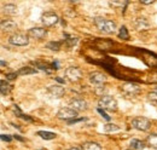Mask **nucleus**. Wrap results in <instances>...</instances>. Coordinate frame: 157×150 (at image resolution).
Instances as JSON below:
<instances>
[{"label":"nucleus","mask_w":157,"mask_h":150,"mask_svg":"<svg viewBox=\"0 0 157 150\" xmlns=\"http://www.w3.org/2000/svg\"><path fill=\"white\" fill-rule=\"evenodd\" d=\"M94 24L100 32L106 33V34H111L116 31V23L114 21H110V19H106L103 17H95Z\"/></svg>","instance_id":"1"},{"label":"nucleus","mask_w":157,"mask_h":150,"mask_svg":"<svg viewBox=\"0 0 157 150\" xmlns=\"http://www.w3.org/2000/svg\"><path fill=\"white\" fill-rule=\"evenodd\" d=\"M98 105L102 109H105V110H110V112H116L117 110V102L116 99L112 98L111 96H107V95H104L99 102H98Z\"/></svg>","instance_id":"2"},{"label":"nucleus","mask_w":157,"mask_h":150,"mask_svg":"<svg viewBox=\"0 0 157 150\" xmlns=\"http://www.w3.org/2000/svg\"><path fill=\"white\" fill-rule=\"evenodd\" d=\"M132 127L138 129V131H148L151 127V121L148 120L146 117H135L132 120Z\"/></svg>","instance_id":"3"},{"label":"nucleus","mask_w":157,"mask_h":150,"mask_svg":"<svg viewBox=\"0 0 157 150\" xmlns=\"http://www.w3.org/2000/svg\"><path fill=\"white\" fill-rule=\"evenodd\" d=\"M77 116V112L71 108H61L57 113V117L61 119V120H65V121H69V120H73Z\"/></svg>","instance_id":"4"},{"label":"nucleus","mask_w":157,"mask_h":150,"mask_svg":"<svg viewBox=\"0 0 157 150\" xmlns=\"http://www.w3.org/2000/svg\"><path fill=\"white\" fill-rule=\"evenodd\" d=\"M64 74H65V77L69 80V81H71V82H76V81H78V80L82 77L81 70L78 68H76V67H69V68H66Z\"/></svg>","instance_id":"5"},{"label":"nucleus","mask_w":157,"mask_h":150,"mask_svg":"<svg viewBox=\"0 0 157 150\" xmlns=\"http://www.w3.org/2000/svg\"><path fill=\"white\" fill-rule=\"evenodd\" d=\"M105 81H106V76L100 72H93V73L90 74V82L93 86H95L97 88L103 87Z\"/></svg>","instance_id":"6"},{"label":"nucleus","mask_w":157,"mask_h":150,"mask_svg":"<svg viewBox=\"0 0 157 150\" xmlns=\"http://www.w3.org/2000/svg\"><path fill=\"white\" fill-rule=\"evenodd\" d=\"M58 21H59V18L54 12H45L41 16V22L45 27H53L58 23Z\"/></svg>","instance_id":"7"},{"label":"nucleus","mask_w":157,"mask_h":150,"mask_svg":"<svg viewBox=\"0 0 157 150\" xmlns=\"http://www.w3.org/2000/svg\"><path fill=\"white\" fill-rule=\"evenodd\" d=\"M8 43L15 46H25L29 44V39L23 34H13L8 38Z\"/></svg>","instance_id":"8"},{"label":"nucleus","mask_w":157,"mask_h":150,"mask_svg":"<svg viewBox=\"0 0 157 150\" xmlns=\"http://www.w3.org/2000/svg\"><path fill=\"white\" fill-rule=\"evenodd\" d=\"M28 35L32 36V38H35V39H44L47 35V31L45 28L34 27V28H30L28 31Z\"/></svg>","instance_id":"9"},{"label":"nucleus","mask_w":157,"mask_h":150,"mask_svg":"<svg viewBox=\"0 0 157 150\" xmlns=\"http://www.w3.org/2000/svg\"><path fill=\"white\" fill-rule=\"evenodd\" d=\"M47 92L50 93L52 97L56 98H61L64 96L65 91H64V87L61 85H52V86H48L47 87Z\"/></svg>","instance_id":"10"},{"label":"nucleus","mask_w":157,"mask_h":150,"mask_svg":"<svg viewBox=\"0 0 157 150\" xmlns=\"http://www.w3.org/2000/svg\"><path fill=\"white\" fill-rule=\"evenodd\" d=\"M70 105H71V109H74L76 112H83L87 109V102L83 101V99H78V98L71 99Z\"/></svg>","instance_id":"11"},{"label":"nucleus","mask_w":157,"mask_h":150,"mask_svg":"<svg viewBox=\"0 0 157 150\" xmlns=\"http://www.w3.org/2000/svg\"><path fill=\"white\" fill-rule=\"evenodd\" d=\"M139 86L136 85V84H132V82H128V84H124L122 86V91L126 92V93H128V95H135V93H138L139 92Z\"/></svg>","instance_id":"12"},{"label":"nucleus","mask_w":157,"mask_h":150,"mask_svg":"<svg viewBox=\"0 0 157 150\" xmlns=\"http://www.w3.org/2000/svg\"><path fill=\"white\" fill-rule=\"evenodd\" d=\"M17 28V24L16 22L11 21V19H4V21H1V29L3 31H6V32H11V31H15V29Z\"/></svg>","instance_id":"13"},{"label":"nucleus","mask_w":157,"mask_h":150,"mask_svg":"<svg viewBox=\"0 0 157 150\" xmlns=\"http://www.w3.org/2000/svg\"><path fill=\"white\" fill-rule=\"evenodd\" d=\"M145 144L144 142L139 141V139H132L129 143V149L131 150H144Z\"/></svg>","instance_id":"14"},{"label":"nucleus","mask_w":157,"mask_h":150,"mask_svg":"<svg viewBox=\"0 0 157 150\" xmlns=\"http://www.w3.org/2000/svg\"><path fill=\"white\" fill-rule=\"evenodd\" d=\"M82 150H102V146L95 142H86L81 146Z\"/></svg>","instance_id":"15"},{"label":"nucleus","mask_w":157,"mask_h":150,"mask_svg":"<svg viewBox=\"0 0 157 150\" xmlns=\"http://www.w3.org/2000/svg\"><path fill=\"white\" fill-rule=\"evenodd\" d=\"M3 12L6 14V15H10V16H13L17 12V7L13 4H6L3 7Z\"/></svg>","instance_id":"16"},{"label":"nucleus","mask_w":157,"mask_h":150,"mask_svg":"<svg viewBox=\"0 0 157 150\" xmlns=\"http://www.w3.org/2000/svg\"><path fill=\"white\" fill-rule=\"evenodd\" d=\"M37 134L40 136L42 139H45V141H51V139H54L57 137L56 133L53 132H48V131H39Z\"/></svg>","instance_id":"17"},{"label":"nucleus","mask_w":157,"mask_h":150,"mask_svg":"<svg viewBox=\"0 0 157 150\" xmlns=\"http://www.w3.org/2000/svg\"><path fill=\"white\" fill-rule=\"evenodd\" d=\"M37 73L36 69L32 68V67H24V68H21L17 72L18 75H30V74H35Z\"/></svg>","instance_id":"18"},{"label":"nucleus","mask_w":157,"mask_h":150,"mask_svg":"<svg viewBox=\"0 0 157 150\" xmlns=\"http://www.w3.org/2000/svg\"><path fill=\"white\" fill-rule=\"evenodd\" d=\"M146 143H148L151 148L157 149V133H151L148 138H146Z\"/></svg>","instance_id":"19"},{"label":"nucleus","mask_w":157,"mask_h":150,"mask_svg":"<svg viewBox=\"0 0 157 150\" xmlns=\"http://www.w3.org/2000/svg\"><path fill=\"white\" fill-rule=\"evenodd\" d=\"M0 92H1V96H6L10 93V91H11V86H10L6 81H4V80H1V82H0Z\"/></svg>","instance_id":"20"},{"label":"nucleus","mask_w":157,"mask_h":150,"mask_svg":"<svg viewBox=\"0 0 157 150\" xmlns=\"http://www.w3.org/2000/svg\"><path fill=\"white\" fill-rule=\"evenodd\" d=\"M61 46H62V43L61 41H51V43L47 44V48L52 50V51H59Z\"/></svg>","instance_id":"21"},{"label":"nucleus","mask_w":157,"mask_h":150,"mask_svg":"<svg viewBox=\"0 0 157 150\" xmlns=\"http://www.w3.org/2000/svg\"><path fill=\"white\" fill-rule=\"evenodd\" d=\"M32 64H34V65H36L40 70H44V72H46L47 74H51V69L48 68V64H44V63H40V62H33Z\"/></svg>","instance_id":"22"},{"label":"nucleus","mask_w":157,"mask_h":150,"mask_svg":"<svg viewBox=\"0 0 157 150\" xmlns=\"http://www.w3.org/2000/svg\"><path fill=\"white\" fill-rule=\"evenodd\" d=\"M119 38H121V39H123V40H128V39H129V34H128V31H127L126 26H122V27L120 28Z\"/></svg>","instance_id":"23"},{"label":"nucleus","mask_w":157,"mask_h":150,"mask_svg":"<svg viewBox=\"0 0 157 150\" xmlns=\"http://www.w3.org/2000/svg\"><path fill=\"white\" fill-rule=\"evenodd\" d=\"M120 127L115 125V124H105L104 125V131L105 132H115V131H119Z\"/></svg>","instance_id":"24"},{"label":"nucleus","mask_w":157,"mask_h":150,"mask_svg":"<svg viewBox=\"0 0 157 150\" xmlns=\"http://www.w3.org/2000/svg\"><path fill=\"white\" fill-rule=\"evenodd\" d=\"M65 40H66V44L69 45V46H73V45H75L77 43V39L74 38V36H68V38H65Z\"/></svg>","instance_id":"25"},{"label":"nucleus","mask_w":157,"mask_h":150,"mask_svg":"<svg viewBox=\"0 0 157 150\" xmlns=\"http://www.w3.org/2000/svg\"><path fill=\"white\" fill-rule=\"evenodd\" d=\"M82 121H86L85 117H80V119H73V120H69V121H66L68 125H74V124H77V122H82Z\"/></svg>","instance_id":"26"},{"label":"nucleus","mask_w":157,"mask_h":150,"mask_svg":"<svg viewBox=\"0 0 157 150\" xmlns=\"http://www.w3.org/2000/svg\"><path fill=\"white\" fill-rule=\"evenodd\" d=\"M141 22H143V18H140V19H138V21H136V28L141 29V28H140V27L143 26ZM144 27H145V28H148V27H149V24H148V22H146V21H144Z\"/></svg>","instance_id":"27"},{"label":"nucleus","mask_w":157,"mask_h":150,"mask_svg":"<svg viewBox=\"0 0 157 150\" xmlns=\"http://www.w3.org/2000/svg\"><path fill=\"white\" fill-rule=\"evenodd\" d=\"M149 98H150L151 102H153L155 104H157V93H156V92H151V93L149 95Z\"/></svg>","instance_id":"28"},{"label":"nucleus","mask_w":157,"mask_h":150,"mask_svg":"<svg viewBox=\"0 0 157 150\" xmlns=\"http://www.w3.org/2000/svg\"><path fill=\"white\" fill-rule=\"evenodd\" d=\"M98 113H99V114H100V115H102V116H103L105 120H107V121H109V120H110V116L107 115V114H106V113L103 110V109H100V108H99V109H98Z\"/></svg>","instance_id":"29"},{"label":"nucleus","mask_w":157,"mask_h":150,"mask_svg":"<svg viewBox=\"0 0 157 150\" xmlns=\"http://www.w3.org/2000/svg\"><path fill=\"white\" fill-rule=\"evenodd\" d=\"M17 76H18L17 73H8V74H6V79L7 80H15Z\"/></svg>","instance_id":"30"},{"label":"nucleus","mask_w":157,"mask_h":150,"mask_svg":"<svg viewBox=\"0 0 157 150\" xmlns=\"http://www.w3.org/2000/svg\"><path fill=\"white\" fill-rule=\"evenodd\" d=\"M1 137V141H6V142H11V137H8V136H5V134H1L0 136Z\"/></svg>","instance_id":"31"},{"label":"nucleus","mask_w":157,"mask_h":150,"mask_svg":"<svg viewBox=\"0 0 157 150\" xmlns=\"http://www.w3.org/2000/svg\"><path fill=\"white\" fill-rule=\"evenodd\" d=\"M21 117H23L24 120H27V121H30V122L33 121V119H32V117H29V116H27V115H23V114H22V116H21Z\"/></svg>","instance_id":"32"},{"label":"nucleus","mask_w":157,"mask_h":150,"mask_svg":"<svg viewBox=\"0 0 157 150\" xmlns=\"http://www.w3.org/2000/svg\"><path fill=\"white\" fill-rule=\"evenodd\" d=\"M15 139H17V141H21V142H24V139H23L22 137H19V136H17V134H15Z\"/></svg>","instance_id":"33"},{"label":"nucleus","mask_w":157,"mask_h":150,"mask_svg":"<svg viewBox=\"0 0 157 150\" xmlns=\"http://www.w3.org/2000/svg\"><path fill=\"white\" fill-rule=\"evenodd\" d=\"M141 4H144V5H151V4H153V1H141Z\"/></svg>","instance_id":"34"},{"label":"nucleus","mask_w":157,"mask_h":150,"mask_svg":"<svg viewBox=\"0 0 157 150\" xmlns=\"http://www.w3.org/2000/svg\"><path fill=\"white\" fill-rule=\"evenodd\" d=\"M56 80H57L58 82H62V84L64 82V80H63V79H61V77H56Z\"/></svg>","instance_id":"35"},{"label":"nucleus","mask_w":157,"mask_h":150,"mask_svg":"<svg viewBox=\"0 0 157 150\" xmlns=\"http://www.w3.org/2000/svg\"><path fill=\"white\" fill-rule=\"evenodd\" d=\"M68 150H82V149H80V148H70V149H68Z\"/></svg>","instance_id":"36"},{"label":"nucleus","mask_w":157,"mask_h":150,"mask_svg":"<svg viewBox=\"0 0 157 150\" xmlns=\"http://www.w3.org/2000/svg\"><path fill=\"white\" fill-rule=\"evenodd\" d=\"M1 65L5 67V65H7V63H5V61H1Z\"/></svg>","instance_id":"37"}]
</instances>
